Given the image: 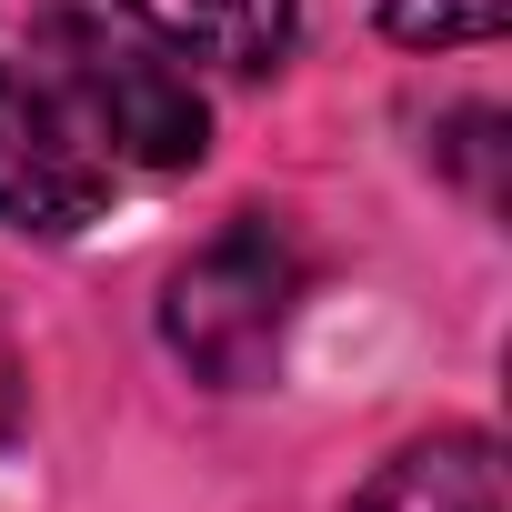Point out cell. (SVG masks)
Segmentation results:
<instances>
[{"instance_id": "7a4b0ae2", "label": "cell", "mask_w": 512, "mask_h": 512, "mask_svg": "<svg viewBox=\"0 0 512 512\" xmlns=\"http://www.w3.org/2000/svg\"><path fill=\"white\" fill-rule=\"evenodd\" d=\"M41 71L71 91V111L91 121V141L111 151V171H191L211 141V111L191 91V71L111 21H51Z\"/></svg>"}, {"instance_id": "3957f363", "label": "cell", "mask_w": 512, "mask_h": 512, "mask_svg": "<svg viewBox=\"0 0 512 512\" xmlns=\"http://www.w3.org/2000/svg\"><path fill=\"white\" fill-rule=\"evenodd\" d=\"M111 201V151L51 71H0V231L61 241Z\"/></svg>"}, {"instance_id": "6da1fadb", "label": "cell", "mask_w": 512, "mask_h": 512, "mask_svg": "<svg viewBox=\"0 0 512 512\" xmlns=\"http://www.w3.org/2000/svg\"><path fill=\"white\" fill-rule=\"evenodd\" d=\"M302 312V251L272 211L221 221L161 292V342L211 382V392H251L282 362V332Z\"/></svg>"}, {"instance_id": "52a82bcc", "label": "cell", "mask_w": 512, "mask_h": 512, "mask_svg": "<svg viewBox=\"0 0 512 512\" xmlns=\"http://www.w3.org/2000/svg\"><path fill=\"white\" fill-rule=\"evenodd\" d=\"M21 412H31V382H21V352H11V332H0V442L21 432Z\"/></svg>"}, {"instance_id": "8992f818", "label": "cell", "mask_w": 512, "mask_h": 512, "mask_svg": "<svg viewBox=\"0 0 512 512\" xmlns=\"http://www.w3.org/2000/svg\"><path fill=\"white\" fill-rule=\"evenodd\" d=\"M502 11H512V0H382L392 41H412V51H462V41H492V31H502Z\"/></svg>"}, {"instance_id": "5b68a950", "label": "cell", "mask_w": 512, "mask_h": 512, "mask_svg": "<svg viewBox=\"0 0 512 512\" xmlns=\"http://www.w3.org/2000/svg\"><path fill=\"white\" fill-rule=\"evenodd\" d=\"M141 31L171 61H211V71H272L292 51V11L302 0H131Z\"/></svg>"}, {"instance_id": "277c9868", "label": "cell", "mask_w": 512, "mask_h": 512, "mask_svg": "<svg viewBox=\"0 0 512 512\" xmlns=\"http://www.w3.org/2000/svg\"><path fill=\"white\" fill-rule=\"evenodd\" d=\"M352 512H502V452L492 432H432V442H402Z\"/></svg>"}]
</instances>
